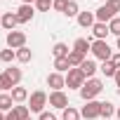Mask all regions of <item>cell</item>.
<instances>
[{
  "label": "cell",
  "instance_id": "11",
  "mask_svg": "<svg viewBox=\"0 0 120 120\" xmlns=\"http://www.w3.org/2000/svg\"><path fill=\"white\" fill-rule=\"evenodd\" d=\"M94 24H97L94 12H80V14H78V26H82V28H92Z\"/></svg>",
  "mask_w": 120,
  "mask_h": 120
},
{
  "label": "cell",
  "instance_id": "8",
  "mask_svg": "<svg viewBox=\"0 0 120 120\" xmlns=\"http://www.w3.org/2000/svg\"><path fill=\"white\" fill-rule=\"evenodd\" d=\"M47 87H52V92H61L66 87V75L64 73H49L47 75Z\"/></svg>",
  "mask_w": 120,
  "mask_h": 120
},
{
  "label": "cell",
  "instance_id": "21",
  "mask_svg": "<svg viewBox=\"0 0 120 120\" xmlns=\"http://www.w3.org/2000/svg\"><path fill=\"white\" fill-rule=\"evenodd\" d=\"M113 115H115V104L101 101V120H111Z\"/></svg>",
  "mask_w": 120,
  "mask_h": 120
},
{
  "label": "cell",
  "instance_id": "19",
  "mask_svg": "<svg viewBox=\"0 0 120 120\" xmlns=\"http://www.w3.org/2000/svg\"><path fill=\"white\" fill-rule=\"evenodd\" d=\"M54 71H56V73H68V71H71L68 56H59V59H54Z\"/></svg>",
  "mask_w": 120,
  "mask_h": 120
},
{
  "label": "cell",
  "instance_id": "32",
  "mask_svg": "<svg viewBox=\"0 0 120 120\" xmlns=\"http://www.w3.org/2000/svg\"><path fill=\"white\" fill-rule=\"evenodd\" d=\"M106 7L115 14V12H120V0H106Z\"/></svg>",
  "mask_w": 120,
  "mask_h": 120
},
{
  "label": "cell",
  "instance_id": "7",
  "mask_svg": "<svg viewBox=\"0 0 120 120\" xmlns=\"http://www.w3.org/2000/svg\"><path fill=\"white\" fill-rule=\"evenodd\" d=\"M47 104H49L52 108H59V111H64L66 106H71L64 90H61V92H49V101H47Z\"/></svg>",
  "mask_w": 120,
  "mask_h": 120
},
{
  "label": "cell",
  "instance_id": "9",
  "mask_svg": "<svg viewBox=\"0 0 120 120\" xmlns=\"http://www.w3.org/2000/svg\"><path fill=\"white\" fill-rule=\"evenodd\" d=\"M14 14H17L19 24H28V21L33 19V14H35V5H21Z\"/></svg>",
  "mask_w": 120,
  "mask_h": 120
},
{
  "label": "cell",
  "instance_id": "15",
  "mask_svg": "<svg viewBox=\"0 0 120 120\" xmlns=\"http://www.w3.org/2000/svg\"><path fill=\"white\" fill-rule=\"evenodd\" d=\"M10 94H12L14 104H24V101H28V97H31V94H28V90H26V87H21V85H17Z\"/></svg>",
  "mask_w": 120,
  "mask_h": 120
},
{
  "label": "cell",
  "instance_id": "40",
  "mask_svg": "<svg viewBox=\"0 0 120 120\" xmlns=\"http://www.w3.org/2000/svg\"><path fill=\"white\" fill-rule=\"evenodd\" d=\"M0 26H3V14H0Z\"/></svg>",
  "mask_w": 120,
  "mask_h": 120
},
{
  "label": "cell",
  "instance_id": "22",
  "mask_svg": "<svg viewBox=\"0 0 120 120\" xmlns=\"http://www.w3.org/2000/svg\"><path fill=\"white\" fill-rule=\"evenodd\" d=\"M82 115H80V111L78 108H73V106H66L64 111H61V120H80Z\"/></svg>",
  "mask_w": 120,
  "mask_h": 120
},
{
  "label": "cell",
  "instance_id": "6",
  "mask_svg": "<svg viewBox=\"0 0 120 120\" xmlns=\"http://www.w3.org/2000/svg\"><path fill=\"white\" fill-rule=\"evenodd\" d=\"M5 40H7V47H12V49L26 47V33L24 31H10Z\"/></svg>",
  "mask_w": 120,
  "mask_h": 120
},
{
  "label": "cell",
  "instance_id": "28",
  "mask_svg": "<svg viewBox=\"0 0 120 120\" xmlns=\"http://www.w3.org/2000/svg\"><path fill=\"white\" fill-rule=\"evenodd\" d=\"M14 59H17V49H12V47H7V49H3V52H0V61L12 64Z\"/></svg>",
  "mask_w": 120,
  "mask_h": 120
},
{
  "label": "cell",
  "instance_id": "34",
  "mask_svg": "<svg viewBox=\"0 0 120 120\" xmlns=\"http://www.w3.org/2000/svg\"><path fill=\"white\" fill-rule=\"evenodd\" d=\"M38 120H56V115H54V113H49V111H42Z\"/></svg>",
  "mask_w": 120,
  "mask_h": 120
},
{
  "label": "cell",
  "instance_id": "31",
  "mask_svg": "<svg viewBox=\"0 0 120 120\" xmlns=\"http://www.w3.org/2000/svg\"><path fill=\"white\" fill-rule=\"evenodd\" d=\"M66 5H68V0H54V3H52V10H56V12H61V14H64Z\"/></svg>",
  "mask_w": 120,
  "mask_h": 120
},
{
  "label": "cell",
  "instance_id": "38",
  "mask_svg": "<svg viewBox=\"0 0 120 120\" xmlns=\"http://www.w3.org/2000/svg\"><path fill=\"white\" fill-rule=\"evenodd\" d=\"M0 120H5V113H3V111H0Z\"/></svg>",
  "mask_w": 120,
  "mask_h": 120
},
{
  "label": "cell",
  "instance_id": "4",
  "mask_svg": "<svg viewBox=\"0 0 120 120\" xmlns=\"http://www.w3.org/2000/svg\"><path fill=\"white\" fill-rule=\"evenodd\" d=\"M85 80H87V78H85V73H82L80 68H71V71L66 73V87H68V90H78V92H80V87L85 85Z\"/></svg>",
  "mask_w": 120,
  "mask_h": 120
},
{
  "label": "cell",
  "instance_id": "20",
  "mask_svg": "<svg viewBox=\"0 0 120 120\" xmlns=\"http://www.w3.org/2000/svg\"><path fill=\"white\" fill-rule=\"evenodd\" d=\"M3 73H5V75L12 80V85H14V87L21 82V75H24V73H21V68H12V66H10V68H5Z\"/></svg>",
  "mask_w": 120,
  "mask_h": 120
},
{
  "label": "cell",
  "instance_id": "14",
  "mask_svg": "<svg viewBox=\"0 0 120 120\" xmlns=\"http://www.w3.org/2000/svg\"><path fill=\"white\" fill-rule=\"evenodd\" d=\"M111 31H108V24H101V21H97L94 26H92V35H94V40H106V35H108Z\"/></svg>",
  "mask_w": 120,
  "mask_h": 120
},
{
  "label": "cell",
  "instance_id": "18",
  "mask_svg": "<svg viewBox=\"0 0 120 120\" xmlns=\"http://www.w3.org/2000/svg\"><path fill=\"white\" fill-rule=\"evenodd\" d=\"M85 54H80V52H75V49H71V54H68V64H71V68H80L82 66V61H85Z\"/></svg>",
  "mask_w": 120,
  "mask_h": 120
},
{
  "label": "cell",
  "instance_id": "41",
  "mask_svg": "<svg viewBox=\"0 0 120 120\" xmlns=\"http://www.w3.org/2000/svg\"><path fill=\"white\" fill-rule=\"evenodd\" d=\"M0 92H3V90H0Z\"/></svg>",
  "mask_w": 120,
  "mask_h": 120
},
{
  "label": "cell",
  "instance_id": "37",
  "mask_svg": "<svg viewBox=\"0 0 120 120\" xmlns=\"http://www.w3.org/2000/svg\"><path fill=\"white\" fill-rule=\"evenodd\" d=\"M115 115H118V120H120V106H118V108H115Z\"/></svg>",
  "mask_w": 120,
  "mask_h": 120
},
{
  "label": "cell",
  "instance_id": "16",
  "mask_svg": "<svg viewBox=\"0 0 120 120\" xmlns=\"http://www.w3.org/2000/svg\"><path fill=\"white\" fill-rule=\"evenodd\" d=\"M80 71L85 73V78H94V73L99 71V66H97V61H94V59H85V61H82V66H80Z\"/></svg>",
  "mask_w": 120,
  "mask_h": 120
},
{
  "label": "cell",
  "instance_id": "23",
  "mask_svg": "<svg viewBox=\"0 0 120 120\" xmlns=\"http://www.w3.org/2000/svg\"><path fill=\"white\" fill-rule=\"evenodd\" d=\"M52 54H54V59H59V56H68V54H71V49H68V45H66V42H56V45L52 47Z\"/></svg>",
  "mask_w": 120,
  "mask_h": 120
},
{
  "label": "cell",
  "instance_id": "33",
  "mask_svg": "<svg viewBox=\"0 0 120 120\" xmlns=\"http://www.w3.org/2000/svg\"><path fill=\"white\" fill-rule=\"evenodd\" d=\"M111 64L120 71V52H113V56H111Z\"/></svg>",
  "mask_w": 120,
  "mask_h": 120
},
{
  "label": "cell",
  "instance_id": "2",
  "mask_svg": "<svg viewBox=\"0 0 120 120\" xmlns=\"http://www.w3.org/2000/svg\"><path fill=\"white\" fill-rule=\"evenodd\" d=\"M47 101H49V94H47V92H42V90L31 92V97H28V108H31V113H42L45 106H47Z\"/></svg>",
  "mask_w": 120,
  "mask_h": 120
},
{
  "label": "cell",
  "instance_id": "3",
  "mask_svg": "<svg viewBox=\"0 0 120 120\" xmlns=\"http://www.w3.org/2000/svg\"><path fill=\"white\" fill-rule=\"evenodd\" d=\"M92 54L94 59H99V61H111V56H113V49L106 40H94L92 42Z\"/></svg>",
  "mask_w": 120,
  "mask_h": 120
},
{
  "label": "cell",
  "instance_id": "1",
  "mask_svg": "<svg viewBox=\"0 0 120 120\" xmlns=\"http://www.w3.org/2000/svg\"><path fill=\"white\" fill-rule=\"evenodd\" d=\"M101 90H104V82H101L99 78H87L85 85L80 87V97H82L85 101H92V99H97V97L101 94Z\"/></svg>",
  "mask_w": 120,
  "mask_h": 120
},
{
  "label": "cell",
  "instance_id": "25",
  "mask_svg": "<svg viewBox=\"0 0 120 120\" xmlns=\"http://www.w3.org/2000/svg\"><path fill=\"white\" fill-rule=\"evenodd\" d=\"M64 14H66L68 19H71V17H75V19H78V14H80V5L75 3V0H68V5H66Z\"/></svg>",
  "mask_w": 120,
  "mask_h": 120
},
{
  "label": "cell",
  "instance_id": "17",
  "mask_svg": "<svg viewBox=\"0 0 120 120\" xmlns=\"http://www.w3.org/2000/svg\"><path fill=\"white\" fill-rule=\"evenodd\" d=\"M94 17H97V21H101V24H108V21H111V19H113L115 14H113V12H111V10H108L106 5H101V7H99V10L94 12Z\"/></svg>",
  "mask_w": 120,
  "mask_h": 120
},
{
  "label": "cell",
  "instance_id": "36",
  "mask_svg": "<svg viewBox=\"0 0 120 120\" xmlns=\"http://www.w3.org/2000/svg\"><path fill=\"white\" fill-rule=\"evenodd\" d=\"M38 0H21V5H35Z\"/></svg>",
  "mask_w": 120,
  "mask_h": 120
},
{
  "label": "cell",
  "instance_id": "30",
  "mask_svg": "<svg viewBox=\"0 0 120 120\" xmlns=\"http://www.w3.org/2000/svg\"><path fill=\"white\" fill-rule=\"evenodd\" d=\"M52 3H54V0H38V3H35V10H38V12H49Z\"/></svg>",
  "mask_w": 120,
  "mask_h": 120
},
{
  "label": "cell",
  "instance_id": "13",
  "mask_svg": "<svg viewBox=\"0 0 120 120\" xmlns=\"http://www.w3.org/2000/svg\"><path fill=\"white\" fill-rule=\"evenodd\" d=\"M14 106H17V104H14V99H12L10 92H0V111H3V113H10Z\"/></svg>",
  "mask_w": 120,
  "mask_h": 120
},
{
  "label": "cell",
  "instance_id": "12",
  "mask_svg": "<svg viewBox=\"0 0 120 120\" xmlns=\"http://www.w3.org/2000/svg\"><path fill=\"white\" fill-rule=\"evenodd\" d=\"M17 24H19V19H17V14L14 12H5L3 14V28L10 33V31H17Z\"/></svg>",
  "mask_w": 120,
  "mask_h": 120
},
{
  "label": "cell",
  "instance_id": "10",
  "mask_svg": "<svg viewBox=\"0 0 120 120\" xmlns=\"http://www.w3.org/2000/svg\"><path fill=\"white\" fill-rule=\"evenodd\" d=\"M92 42H94V38H78V40L73 42V49L87 56V52H92Z\"/></svg>",
  "mask_w": 120,
  "mask_h": 120
},
{
  "label": "cell",
  "instance_id": "27",
  "mask_svg": "<svg viewBox=\"0 0 120 120\" xmlns=\"http://www.w3.org/2000/svg\"><path fill=\"white\" fill-rule=\"evenodd\" d=\"M14 113H17L19 120H31V108L24 106V104H17V106H14Z\"/></svg>",
  "mask_w": 120,
  "mask_h": 120
},
{
  "label": "cell",
  "instance_id": "24",
  "mask_svg": "<svg viewBox=\"0 0 120 120\" xmlns=\"http://www.w3.org/2000/svg\"><path fill=\"white\" fill-rule=\"evenodd\" d=\"M33 59V52L28 49V47H19L17 49V61H21V64H28Z\"/></svg>",
  "mask_w": 120,
  "mask_h": 120
},
{
  "label": "cell",
  "instance_id": "39",
  "mask_svg": "<svg viewBox=\"0 0 120 120\" xmlns=\"http://www.w3.org/2000/svg\"><path fill=\"white\" fill-rule=\"evenodd\" d=\"M115 45H118V49H120V38H118V42H115Z\"/></svg>",
  "mask_w": 120,
  "mask_h": 120
},
{
  "label": "cell",
  "instance_id": "26",
  "mask_svg": "<svg viewBox=\"0 0 120 120\" xmlns=\"http://www.w3.org/2000/svg\"><path fill=\"white\" fill-rule=\"evenodd\" d=\"M99 71L106 75V78H115V73H118V68L111 64V61H101V66H99Z\"/></svg>",
  "mask_w": 120,
  "mask_h": 120
},
{
  "label": "cell",
  "instance_id": "35",
  "mask_svg": "<svg viewBox=\"0 0 120 120\" xmlns=\"http://www.w3.org/2000/svg\"><path fill=\"white\" fill-rule=\"evenodd\" d=\"M115 90H118V94H120V71L115 73Z\"/></svg>",
  "mask_w": 120,
  "mask_h": 120
},
{
  "label": "cell",
  "instance_id": "29",
  "mask_svg": "<svg viewBox=\"0 0 120 120\" xmlns=\"http://www.w3.org/2000/svg\"><path fill=\"white\" fill-rule=\"evenodd\" d=\"M108 31H111L115 38H120V17H113V19L108 21Z\"/></svg>",
  "mask_w": 120,
  "mask_h": 120
},
{
  "label": "cell",
  "instance_id": "5",
  "mask_svg": "<svg viewBox=\"0 0 120 120\" xmlns=\"http://www.w3.org/2000/svg\"><path fill=\"white\" fill-rule=\"evenodd\" d=\"M80 115H82L85 120H97V118H101V101H97V99L85 101V106H82Z\"/></svg>",
  "mask_w": 120,
  "mask_h": 120
}]
</instances>
